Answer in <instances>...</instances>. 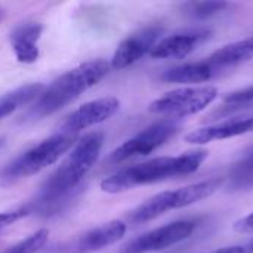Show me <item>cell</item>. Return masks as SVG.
Masks as SVG:
<instances>
[{
  "label": "cell",
  "mask_w": 253,
  "mask_h": 253,
  "mask_svg": "<svg viewBox=\"0 0 253 253\" xmlns=\"http://www.w3.org/2000/svg\"><path fill=\"white\" fill-rule=\"evenodd\" d=\"M104 145V133L99 130L80 138L58 169L43 182L39 194L27 208L31 213L52 215L74 197L80 182L96 163Z\"/></svg>",
  "instance_id": "1"
},
{
  "label": "cell",
  "mask_w": 253,
  "mask_h": 253,
  "mask_svg": "<svg viewBox=\"0 0 253 253\" xmlns=\"http://www.w3.org/2000/svg\"><path fill=\"white\" fill-rule=\"evenodd\" d=\"M208 157V150L187 151L175 157H157L113 173L101 182V190L108 194H119L135 187L191 175L199 170Z\"/></svg>",
  "instance_id": "2"
},
{
  "label": "cell",
  "mask_w": 253,
  "mask_h": 253,
  "mask_svg": "<svg viewBox=\"0 0 253 253\" xmlns=\"http://www.w3.org/2000/svg\"><path fill=\"white\" fill-rule=\"evenodd\" d=\"M110 71V64L102 59L86 61L76 68L64 73L55 79L42 93L36 98V102L25 113L27 120H40L50 116L74 99H77L87 89L98 84Z\"/></svg>",
  "instance_id": "3"
},
{
  "label": "cell",
  "mask_w": 253,
  "mask_h": 253,
  "mask_svg": "<svg viewBox=\"0 0 253 253\" xmlns=\"http://www.w3.org/2000/svg\"><path fill=\"white\" fill-rule=\"evenodd\" d=\"M74 141L76 135L67 132H59L43 139L6 165V168L1 170V179L12 182L39 173L40 170L58 162L59 157H62L73 147Z\"/></svg>",
  "instance_id": "4"
},
{
  "label": "cell",
  "mask_w": 253,
  "mask_h": 253,
  "mask_svg": "<svg viewBox=\"0 0 253 253\" xmlns=\"http://www.w3.org/2000/svg\"><path fill=\"white\" fill-rule=\"evenodd\" d=\"M216 191V182H197L191 185H185L182 188L163 191L148 199L142 205H139L135 211L130 212L129 219L133 224H142L159 218L160 215L191 206L199 203L208 197H211Z\"/></svg>",
  "instance_id": "5"
},
{
  "label": "cell",
  "mask_w": 253,
  "mask_h": 253,
  "mask_svg": "<svg viewBox=\"0 0 253 253\" xmlns=\"http://www.w3.org/2000/svg\"><path fill=\"white\" fill-rule=\"evenodd\" d=\"M219 92L215 86H188L166 92L160 98L154 99L148 110L156 114H165L172 117H187L206 110L216 98Z\"/></svg>",
  "instance_id": "6"
},
{
  "label": "cell",
  "mask_w": 253,
  "mask_h": 253,
  "mask_svg": "<svg viewBox=\"0 0 253 253\" xmlns=\"http://www.w3.org/2000/svg\"><path fill=\"white\" fill-rule=\"evenodd\" d=\"M179 130V122L176 119H168L145 127L130 139L119 145L108 157L110 163H122L133 157L148 156L157 148L165 145Z\"/></svg>",
  "instance_id": "7"
},
{
  "label": "cell",
  "mask_w": 253,
  "mask_h": 253,
  "mask_svg": "<svg viewBox=\"0 0 253 253\" xmlns=\"http://www.w3.org/2000/svg\"><path fill=\"white\" fill-rule=\"evenodd\" d=\"M196 227L197 221L194 219H181L166 224L127 242L119 253H151L165 251L188 239L194 233Z\"/></svg>",
  "instance_id": "8"
},
{
  "label": "cell",
  "mask_w": 253,
  "mask_h": 253,
  "mask_svg": "<svg viewBox=\"0 0 253 253\" xmlns=\"http://www.w3.org/2000/svg\"><path fill=\"white\" fill-rule=\"evenodd\" d=\"M162 34H163V27L154 24L127 36L117 46L111 58L110 67L114 70H123L138 62L144 55L153 50V47L159 43V39Z\"/></svg>",
  "instance_id": "9"
},
{
  "label": "cell",
  "mask_w": 253,
  "mask_h": 253,
  "mask_svg": "<svg viewBox=\"0 0 253 253\" xmlns=\"http://www.w3.org/2000/svg\"><path fill=\"white\" fill-rule=\"evenodd\" d=\"M120 108V101L116 96H104L89 101L73 111L62 125V132L77 135L80 130L99 125L113 117Z\"/></svg>",
  "instance_id": "10"
},
{
  "label": "cell",
  "mask_w": 253,
  "mask_h": 253,
  "mask_svg": "<svg viewBox=\"0 0 253 253\" xmlns=\"http://www.w3.org/2000/svg\"><path fill=\"white\" fill-rule=\"evenodd\" d=\"M212 36V30L209 28H188L173 33L162 40L153 47L150 52L151 58L166 59V58H185L193 53L199 46L208 42Z\"/></svg>",
  "instance_id": "11"
},
{
  "label": "cell",
  "mask_w": 253,
  "mask_h": 253,
  "mask_svg": "<svg viewBox=\"0 0 253 253\" xmlns=\"http://www.w3.org/2000/svg\"><path fill=\"white\" fill-rule=\"evenodd\" d=\"M253 132V116L251 117H239L233 120H227L222 123L211 125L202 129H196L185 136V142L193 145H203L213 141H222Z\"/></svg>",
  "instance_id": "12"
},
{
  "label": "cell",
  "mask_w": 253,
  "mask_h": 253,
  "mask_svg": "<svg viewBox=\"0 0 253 253\" xmlns=\"http://www.w3.org/2000/svg\"><path fill=\"white\" fill-rule=\"evenodd\" d=\"M43 33V25L36 21L19 24L10 33V44L16 59L22 64H33L39 59V42Z\"/></svg>",
  "instance_id": "13"
},
{
  "label": "cell",
  "mask_w": 253,
  "mask_h": 253,
  "mask_svg": "<svg viewBox=\"0 0 253 253\" xmlns=\"http://www.w3.org/2000/svg\"><path fill=\"white\" fill-rule=\"evenodd\" d=\"M126 224L123 221H110L101 227H96L82 236L76 245L80 253H90L108 248L117 243L126 234Z\"/></svg>",
  "instance_id": "14"
},
{
  "label": "cell",
  "mask_w": 253,
  "mask_h": 253,
  "mask_svg": "<svg viewBox=\"0 0 253 253\" xmlns=\"http://www.w3.org/2000/svg\"><path fill=\"white\" fill-rule=\"evenodd\" d=\"M218 73L219 68L205 59L169 68L160 76V79L168 83H203L213 79Z\"/></svg>",
  "instance_id": "15"
},
{
  "label": "cell",
  "mask_w": 253,
  "mask_h": 253,
  "mask_svg": "<svg viewBox=\"0 0 253 253\" xmlns=\"http://www.w3.org/2000/svg\"><path fill=\"white\" fill-rule=\"evenodd\" d=\"M251 59H253V36L239 40V42L228 43L219 47L218 50H215L208 58V61L213 64L215 67H218L219 70L239 65Z\"/></svg>",
  "instance_id": "16"
},
{
  "label": "cell",
  "mask_w": 253,
  "mask_h": 253,
  "mask_svg": "<svg viewBox=\"0 0 253 253\" xmlns=\"http://www.w3.org/2000/svg\"><path fill=\"white\" fill-rule=\"evenodd\" d=\"M43 89L44 86L42 83H28L1 95L0 96V120L10 116L13 111H16L22 105L30 104L33 99H36L42 93Z\"/></svg>",
  "instance_id": "17"
},
{
  "label": "cell",
  "mask_w": 253,
  "mask_h": 253,
  "mask_svg": "<svg viewBox=\"0 0 253 253\" xmlns=\"http://www.w3.org/2000/svg\"><path fill=\"white\" fill-rule=\"evenodd\" d=\"M230 182L234 188L249 187L253 184V153L239 160L230 170Z\"/></svg>",
  "instance_id": "18"
},
{
  "label": "cell",
  "mask_w": 253,
  "mask_h": 253,
  "mask_svg": "<svg viewBox=\"0 0 253 253\" xmlns=\"http://www.w3.org/2000/svg\"><path fill=\"white\" fill-rule=\"evenodd\" d=\"M230 6V3L225 1H190L182 6L185 13H188L193 18L205 19L211 18L222 10H225Z\"/></svg>",
  "instance_id": "19"
},
{
  "label": "cell",
  "mask_w": 253,
  "mask_h": 253,
  "mask_svg": "<svg viewBox=\"0 0 253 253\" xmlns=\"http://www.w3.org/2000/svg\"><path fill=\"white\" fill-rule=\"evenodd\" d=\"M47 239H49V231L46 228H42L33 233L31 236H28L27 239L21 240L19 243L7 248L1 253H37L47 243Z\"/></svg>",
  "instance_id": "20"
},
{
  "label": "cell",
  "mask_w": 253,
  "mask_h": 253,
  "mask_svg": "<svg viewBox=\"0 0 253 253\" xmlns=\"http://www.w3.org/2000/svg\"><path fill=\"white\" fill-rule=\"evenodd\" d=\"M224 102L230 104V105H245V104H251L253 102V86H248L245 89H239L234 92H230L227 95H224Z\"/></svg>",
  "instance_id": "21"
},
{
  "label": "cell",
  "mask_w": 253,
  "mask_h": 253,
  "mask_svg": "<svg viewBox=\"0 0 253 253\" xmlns=\"http://www.w3.org/2000/svg\"><path fill=\"white\" fill-rule=\"evenodd\" d=\"M31 215L30 209L25 206L22 208H18V209H13V211H6V212H0V231H3L4 228L10 227L12 224H15L16 221L25 218Z\"/></svg>",
  "instance_id": "22"
},
{
  "label": "cell",
  "mask_w": 253,
  "mask_h": 253,
  "mask_svg": "<svg viewBox=\"0 0 253 253\" xmlns=\"http://www.w3.org/2000/svg\"><path fill=\"white\" fill-rule=\"evenodd\" d=\"M233 228L239 234H253V211L249 215H246V216L240 218L239 221H236Z\"/></svg>",
  "instance_id": "23"
},
{
  "label": "cell",
  "mask_w": 253,
  "mask_h": 253,
  "mask_svg": "<svg viewBox=\"0 0 253 253\" xmlns=\"http://www.w3.org/2000/svg\"><path fill=\"white\" fill-rule=\"evenodd\" d=\"M205 253H246V248L243 245H237V246H225L212 252H205Z\"/></svg>",
  "instance_id": "24"
},
{
  "label": "cell",
  "mask_w": 253,
  "mask_h": 253,
  "mask_svg": "<svg viewBox=\"0 0 253 253\" xmlns=\"http://www.w3.org/2000/svg\"><path fill=\"white\" fill-rule=\"evenodd\" d=\"M245 248H246V253H253V240L248 245H245Z\"/></svg>",
  "instance_id": "25"
},
{
  "label": "cell",
  "mask_w": 253,
  "mask_h": 253,
  "mask_svg": "<svg viewBox=\"0 0 253 253\" xmlns=\"http://www.w3.org/2000/svg\"><path fill=\"white\" fill-rule=\"evenodd\" d=\"M4 16H6V10L0 6V21H3V19H4Z\"/></svg>",
  "instance_id": "26"
},
{
  "label": "cell",
  "mask_w": 253,
  "mask_h": 253,
  "mask_svg": "<svg viewBox=\"0 0 253 253\" xmlns=\"http://www.w3.org/2000/svg\"><path fill=\"white\" fill-rule=\"evenodd\" d=\"M1 142H3V139H1V138H0V147H1Z\"/></svg>",
  "instance_id": "27"
}]
</instances>
